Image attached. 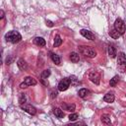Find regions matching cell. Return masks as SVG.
Masks as SVG:
<instances>
[{
    "mask_svg": "<svg viewBox=\"0 0 126 126\" xmlns=\"http://www.w3.org/2000/svg\"><path fill=\"white\" fill-rule=\"evenodd\" d=\"M5 39L11 43H17L19 41H21L22 39V35L20 34L19 32L16 31H10L5 34Z\"/></svg>",
    "mask_w": 126,
    "mask_h": 126,
    "instance_id": "1",
    "label": "cell"
},
{
    "mask_svg": "<svg viewBox=\"0 0 126 126\" xmlns=\"http://www.w3.org/2000/svg\"><path fill=\"white\" fill-rule=\"evenodd\" d=\"M28 87V85L25 83V82H23L21 85H20V88H22V89H25V88H27Z\"/></svg>",
    "mask_w": 126,
    "mask_h": 126,
    "instance_id": "26",
    "label": "cell"
},
{
    "mask_svg": "<svg viewBox=\"0 0 126 126\" xmlns=\"http://www.w3.org/2000/svg\"><path fill=\"white\" fill-rule=\"evenodd\" d=\"M118 81H119V77H118V76H114V77H113V78L110 80V82H109V85H110L111 87H115V86L117 85Z\"/></svg>",
    "mask_w": 126,
    "mask_h": 126,
    "instance_id": "21",
    "label": "cell"
},
{
    "mask_svg": "<svg viewBox=\"0 0 126 126\" xmlns=\"http://www.w3.org/2000/svg\"><path fill=\"white\" fill-rule=\"evenodd\" d=\"M64 108H65V110H67V111H71V112H73L74 110H75V104H69V105H67V104H63L62 105Z\"/></svg>",
    "mask_w": 126,
    "mask_h": 126,
    "instance_id": "22",
    "label": "cell"
},
{
    "mask_svg": "<svg viewBox=\"0 0 126 126\" xmlns=\"http://www.w3.org/2000/svg\"><path fill=\"white\" fill-rule=\"evenodd\" d=\"M17 65H18V67H19L21 70H27V69H28V64H27V62H26L24 59H22V58L18 60Z\"/></svg>",
    "mask_w": 126,
    "mask_h": 126,
    "instance_id": "9",
    "label": "cell"
},
{
    "mask_svg": "<svg viewBox=\"0 0 126 126\" xmlns=\"http://www.w3.org/2000/svg\"><path fill=\"white\" fill-rule=\"evenodd\" d=\"M49 75H50V70H44L43 72H42V74H41V78H44V79H47L48 77H49Z\"/></svg>",
    "mask_w": 126,
    "mask_h": 126,
    "instance_id": "24",
    "label": "cell"
},
{
    "mask_svg": "<svg viewBox=\"0 0 126 126\" xmlns=\"http://www.w3.org/2000/svg\"><path fill=\"white\" fill-rule=\"evenodd\" d=\"M89 79L95 85H98L99 84V81H100V77H99V74L96 72V71H92L90 74H89Z\"/></svg>",
    "mask_w": 126,
    "mask_h": 126,
    "instance_id": "5",
    "label": "cell"
},
{
    "mask_svg": "<svg viewBox=\"0 0 126 126\" xmlns=\"http://www.w3.org/2000/svg\"><path fill=\"white\" fill-rule=\"evenodd\" d=\"M26 95H25V94H19V102H20V104H24L25 102H26Z\"/></svg>",
    "mask_w": 126,
    "mask_h": 126,
    "instance_id": "23",
    "label": "cell"
},
{
    "mask_svg": "<svg viewBox=\"0 0 126 126\" xmlns=\"http://www.w3.org/2000/svg\"><path fill=\"white\" fill-rule=\"evenodd\" d=\"M0 18H1V19H3V18H4V11H3V10H1V11H0Z\"/></svg>",
    "mask_w": 126,
    "mask_h": 126,
    "instance_id": "28",
    "label": "cell"
},
{
    "mask_svg": "<svg viewBox=\"0 0 126 126\" xmlns=\"http://www.w3.org/2000/svg\"><path fill=\"white\" fill-rule=\"evenodd\" d=\"M117 63L120 66H125L126 65V55L124 52H119L118 53V58H117Z\"/></svg>",
    "mask_w": 126,
    "mask_h": 126,
    "instance_id": "8",
    "label": "cell"
},
{
    "mask_svg": "<svg viewBox=\"0 0 126 126\" xmlns=\"http://www.w3.org/2000/svg\"><path fill=\"white\" fill-rule=\"evenodd\" d=\"M80 33H81L84 37H86L87 39H89V40H94V35L93 34V32H90V31H88V30L83 29V30L80 31Z\"/></svg>",
    "mask_w": 126,
    "mask_h": 126,
    "instance_id": "7",
    "label": "cell"
},
{
    "mask_svg": "<svg viewBox=\"0 0 126 126\" xmlns=\"http://www.w3.org/2000/svg\"><path fill=\"white\" fill-rule=\"evenodd\" d=\"M21 107H22V109H24L25 111H27L28 113H30V114H32V115H34V114L36 113L35 107H33L32 104L24 103V104H21Z\"/></svg>",
    "mask_w": 126,
    "mask_h": 126,
    "instance_id": "6",
    "label": "cell"
},
{
    "mask_svg": "<svg viewBox=\"0 0 126 126\" xmlns=\"http://www.w3.org/2000/svg\"><path fill=\"white\" fill-rule=\"evenodd\" d=\"M24 82L28 86H34V85H36V81L32 77H26L25 80H24Z\"/></svg>",
    "mask_w": 126,
    "mask_h": 126,
    "instance_id": "11",
    "label": "cell"
},
{
    "mask_svg": "<svg viewBox=\"0 0 126 126\" xmlns=\"http://www.w3.org/2000/svg\"><path fill=\"white\" fill-rule=\"evenodd\" d=\"M78 114L77 113H72V114H70L69 115V120L70 121H75V120H77L78 119Z\"/></svg>",
    "mask_w": 126,
    "mask_h": 126,
    "instance_id": "25",
    "label": "cell"
},
{
    "mask_svg": "<svg viewBox=\"0 0 126 126\" xmlns=\"http://www.w3.org/2000/svg\"><path fill=\"white\" fill-rule=\"evenodd\" d=\"M51 59H52V61L56 64V65H60V63H61V60H60V57L57 55V54H55V53H51Z\"/></svg>",
    "mask_w": 126,
    "mask_h": 126,
    "instance_id": "16",
    "label": "cell"
},
{
    "mask_svg": "<svg viewBox=\"0 0 126 126\" xmlns=\"http://www.w3.org/2000/svg\"><path fill=\"white\" fill-rule=\"evenodd\" d=\"M108 55L111 57V58H114L116 56V50L115 48L112 46V45H109L108 46Z\"/></svg>",
    "mask_w": 126,
    "mask_h": 126,
    "instance_id": "18",
    "label": "cell"
},
{
    "mask_svg": "<svg viewBox=\"0 0 126 126\" xmlns=\"http://www.w3.org/2000/svg\"><path fill=\"white\" fill-rule=\"evenodd\" d=\"M46 26L48 27H53V23L51 21H46Z\"/></svg>",
    "mask_w": 126,
    "mask_h": 126,
    "instance_id": "27",
    "label": "cell"
},
{
    "mask_svg": "<svg viewBox=\"0 0 126 126\" xmlns=\"http://www.w3.org/2000/svg\"><path fill=\"white\" fill-rule=\"evenodd\" d=\"M101 121H102V123H104V124H107V125H110L111 124V121H110V118H109V116L107 115V114H103V115H101Z\"/></svg>",
    "mask_w": 126,
    "mask_h": 126,
    "instance_id": "19",
    "label": "cell"
},
{
    "mask_svg": "<svg viewBox=\"0 0 126 126\" xmlns=\"http://www.w3.org/2000/svg\"><path fill=\"white\" fill-rule=\"evenodd\" d=\"M56 95H57V93H56V92H55V93H54V92H52V94H51V97H52V98H54V97H56Z\"/></svg>",
    "mask_w": 126,
    "mask_h": 126,
    "instance_id": "29",
    "label": "cell"
},
{
    "mask_svg": "<svg viewBox=\"0 0 126 126\" xmlns=\"http://www.w3.org/2000/svg\"><path fill=\"white\" fill-rule=\"evenodd\" d=\"M90 94V92L87 90V89H81L80 91H79V96L80 97H83V98H85V97H87L88 96V94Z\"/></svg>",
    "mask_w": 126,
    "mask_h": 126,
    "instance_id": "17",
    "label": "cell"
},
{
    "mask_svg": "<svg viewBox=\"0 0 126 126\" xmlns=\"http://www.w3.org/2000/svg\"><path fill=\"white\" fill-rule=\"evenodd\" d=\"M103 100H104L105 102H113V101H114V94H111V93H108V94H104Z\"/></svg>",
    "mask_w": 126,
    "mask_h": 126,
    "instance_id": "10",
    "label": "cell"
},
{
    "mask_svg": "<svg viewBox=\"0 0 126 126\" xmlns=\"http://www.w3.org/2000/svg\"><path fill=\"white\" fill-rule=\"evenodd\" d=\"M114 29L120 33V35L124 34L125 31H126V28H125V24L124 22L121 20V19H116L115 22H114Z\"/></svg>",
    "mask_w": 126,
    "mask_h": 126,
    "instance_id": "3",
    "label": "cell"
},
{
    "mask_svg": "<svg viewBox=\"0 0 126 126\" xmlns=\"http://www.w3.org/2000/svg\"><path fill=\"white\" fill-rule=\"evenodd\" d=\"M70 59H71V61H72L73 63H77V62H79V60H80V56H79V54L76 53V52H71V53H70Z\"/></svg>",
    "mask_w": 126,
    "mask_h": 126,
    "instance_id": "13",
    "label": "cell"
},
{
    "mask_svg": "<svg viewBox=\"0 0 126 126\" xmlns=\"http://www.w3.org/2000/svg\"><path fill=\"white\" fill-rule=\"evenodd\" d=\"M70 84H71V81H70V78H63L59 84H58V91L60 92H64L66 91L69 87H70Z\"/></svg>",
    "mask_w": 126,
    "mask_h": 126,
    "instance_id": "4",
    "label": "cell"
},
{
    "mask_svg": "<svg viewBox=\"0 0 126 126\" xmlns=\"http://www.w3.org/2000/svg\"><path fill=\"white\" fill-rule=\"evenodd\" d=\"M61 43H62V39H61L60 35H59V34H56V35H55V37H54L53 47H58V46H60V45H61Z\"/></svg>",
    "mask_w": 126,
    "mask_h": 126,
    "instance_id": "14",
    "label": "cell"
},
{
    "mask_svg": "<svg viewBox=\"0 0 126 126\" xmlns=\"http://www.w3.org/2000/svg\"><path fill=\"white\" fill-rule=\"evenodd\" d=\"M109 34H110V36H111L112 38H118V37L120 36V33H119L114 28L109 32Z\"/></svg>",
    "mask_w": 126,
    "mask_h": 126,
    "instance_id": "20",
    "label": "cell"
},
{
    "mask_svg": "<svg viewBox=\"0 0 126 126\" xmlns=\"http://www.w3.org/2000/svg\"><path fill=\"white\" fill-rule=\"evenodd\" d=\"M33 42H34V44H36V45H38V46H44V45H45V40H44L42 37H39V36L35 37V38L33 39Z\"/></svg>",
    "mask_w": 126,
    "mask_h": 126,
    "instance_id": "12",
    "label": "cell"
},
{
    "mask_svg": "<svg viewBox=\"0 0 126 126\" xmlns=\"http://www.w3.org/2000/svg\"><path fill=\"white\" fill-rule=\"evenodd\" d=\"M53 113L57 118H63L64 117V113L60 108H54L53 109Z\"/></svg>",
    "mask_w": 126,
    "mask_h": 126,
    "instance_id": "15",
    "label": "cell"
},
{
    "mask_svg": "<svg viewBox=\"0 0 126 126\" xmlns=\"http://www.w3.org/2000/svg\"><path fill=\"white\" fill-rule=\"evenodd\" d=\"M79 51L81 54L87 56V57H90V58H94L96 56V52L94 48L90 47V46H85V45H82V46H79Z\"/></svg>",
    "mask_w": 126,
    "mask_h": 126,
    "instance_id": "2",
    "label": "cell"
}]
</instances>
